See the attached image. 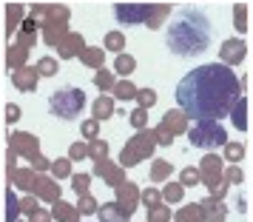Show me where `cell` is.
<instances>
[{
	"mask_svg": "<svg viewBox=\"0 0 253 222\" xmlns=\"http://www.w3.org/2000/svg\"><path fill=\"white\" fill-rule=\"evenodd\" d=\"M205 185L211 188V197H225L228 194V182H225V177L219 174V177H211V179H205Z\"/></svg>",
	"mask_w": 253,
	"mask_h": 222,
	"instance_id": "cell-28",
	"label": "cell"
},
{
	"mask_svg": "<svg viewBox=\"0 0 253 222\" xmlns=\"http://www.w3.org/2000/svg\"><path fill=\"white\" fill-rule=\"evenodd\" d=\"M83 63L91 66V69H100L103 66V48H83Z\"/></svg>",
	"mask_w": 253,
	"mask_h": 222,
	"instance_id": "cell-29",
	"label": "cell"
},
{
	"mask_svg": "<svg viewBox=\"0 0 253 222\" xmlns=\"http://www.w3.org/2000/svg\"><path fill=\"white\" fill-rule=\"evenodd\" d=\"M32 165H35L37 171H46V168H51V163H48V160H46V157H43L40 151L32 154Z\"/></svg>",
	"mask_w": 253,
	"mask_h": 222,
	"instance_id": "cell-49",
	"label": "cell"
},
{
	"mask_svg": "<svg viewBox=\"0 0 253 222\" xmlns=\"http://www.w3.org/2000/svg\"><path fill=\"white\" fill-rule=\"evenodd\" d=\"M37 80H40V71L35 69H29V66H20V69H14L12 71V83H14V89L17 91H23V94H32L37 89Z\"/></svg>",
	"mask_w": 253,
	"mask_h": 222,
	"instance_id": "cell-8",
	"label": "cell"
},
{
	"mask_svg": "<svg viewBox=\"0 0 253 222\" xmlns=\"http://www.w3.org/2000/svg\"><path fill=\"white\" fill-rule=\"evenodd\" d=\"M14 185H20V188H32L35 185V177H32V171H14Z\"/></svg>",
	"mask_w": 253,
	"mask_h": 222,
	"instance_id": "cell-45",
	"label": "cell"
},
{
	"mask_svg": "<svg viewBox=\"0 0 253 222\" xmlns=\"http://www.w3.org/2000/svg\"><path fill=\"white\" fill-rule=\"evenodd\" d=\"M142 108H151V105L157 103V91L154 89H137V97H134Z\"/></svg>",
	"mask_w": 253,
	"mask_h": 222,
	"instance_id": "cell-37",
	"label": "cell"
},
{
	"mask_svg": "<svg viewBox=\"0 0 253 222\" xmlns=\"http://www.w3.org/2000/svg\"><path fill=\"white\" fill-rule=\"evenodd\" d=\"M83 108H85V91L77 86H60L48 97V111L57 120H66V123L80 117Z\"/></svg>",
	"mask_w": 253,
	"mask_h": 222,
	"instance_id": "cell-3",
	"label": "cell"
},
{
	"mask_svg": "<svg viewBox=\"0 0 253 222\" xmlns=\"http://www.w3.org/2000/svg\"><path fill=\"white\" fill-rule=\"evenodd\" d=\"M12 148L14 154H37V137H32V134H26V131H14L12 134Z\"/></svg>",
	"mask_w": 253,
	"mask_h": 222,
	"instance_id": "cell-14",
	"label": "cell"
},
{
	"mask_svg": "<svg viewBox=\"0 0 253 222\" xmlns=\"http://www.w3.org/2000/svg\"><path fill=\"white\" fill-rule=\"evenodd\" d=\"M151 9H154L151 3H117L114 14H117V20L126 26H139V23L145 26Z\"/></svg>",
	"mask_w": 253,
	"mask_h": 222,
	"instance_id": "cell-6",
	"label": "cell"
},
{
	"mask_svg": "<svg viewBox=\"0 0 253 222\" xmlns=\"http://www.w3.org/2000/svg\"><path fill=\"white\" fill-rule=\"evenodd\" d=\"M179 182H182L185 188L199 185V182H202V171H199V168H182V171H179Z\"/></svg>",
	"mask_w": 253,
	"mask_h": 222,
	"instance_id": "cell-27",
	"label": "cell"
},
{
	"mask_svg": "<svg viewBox=\"0 0 253 222\" xmlns=\"http://www.w3.org/2000/svg\"><path fill=\"white\" fill-rule=\"evenodd\" d=\"M228 117H230V123H233L239 131L248 129V103H245V97H239V100L233 103V108H230Z\"/></svg>",
	"mask_w": 253,
	"mask_h": 222,
	"instance_id": "cell-15",
	"label": "cell"
},
{
	"mask_svg": "<svg viewBox=\"0 0 253 222\" xmlns=\"http://www.w3.org/2000/svg\"><path fill=\"white\" fill-rule=\"evenodd\" d=\"M168 17H171V6H154L151 14H148V20H145V26H148V29H160Z\"/></svg>",
	"mask_w": 253,
	"mask_h": 222,
	"instance_id": "cell-20",
	"label": "cell"
},
{
	"mask_svg": "<svg viewBox=\"0 0 253 222\" xmlns=\"http://www.w3.org/2000/svg\"><path fill=\"white\" fill-rule=\"evenodd\" d=\"M94 174H100L105 179V182H108V185H120V182H126V179H123V165H111L108 163V160H97V165H94Z\"/></svg>",
	"mask_w": 253,
	"mask_h": 222,
	"instance_id": "cell-10",
	"label": "cell"
},
{
	"mask_svg": "<svg viewBox=\"0 0 253 222\" xmlns=\"http://www.w3.org/2000/svg\"><path fill=\"white\" fill-rule=\"evenodd\" d=\"M185 194V185L182 182H168V185L162 188V199H168V202H179Z\"/></svg>",
	"mask_w": 253,
	"mask_h": 222,
	"instance_id": "cell-30",
	"label": "cell"
},
{
	"mask_svg": "<svg viewBox=\"0 0 253 222\" xmlns=\"http://www.w3.org/2000/svg\"><path fill=\"white\" fill-rule=\"evenodd\" d=\"M137 197H139V191H137V185L134 182H120L117 185V202L123 205V211L126 214H131V211L137 208L134 202H137Z\"/></svg>",
	"mask_w": 253,
	"mask_h": 222,
	"instance_id": "cell-12",
	"label": "cell"
},
{
	"mask_svg": "<svg viewBox=\"0 0 253 222\" xmlns=\"http://www.w3.org/2000/svg\"><path fill=\"white\" fill-rule=\"evenodd\" d=\"M242 97V83L225 63H202L176 86V105L194 120H222Z\"/></svg>",
	"mask_w": 253,
	"mask_h": 222,
	"instance_id": "cell-1",
	"label": "cell"
},
{
	"mask_svg": "<svg viewBox=\"0 0 253 222\" xmlns=\"http://www.w3.org/2000/svg\"><path fill=\"white\" fill-rule=\"evenodd\" d=\"M160 129L168 131V134H185V131H188V114H185L182 108H179V111H173V108L171 111H165Z\"/></svg>",
	"mask_w": 253,
	"mask_h": 222,
	"instance_id": "cell-9",
	"label": "cell"
},
{
	"mask_svg": "<svg viewBox=\"0 0 253 222\" xmlns=\"http://www.w3.org/2000/svg\"><path fill=\"white\" fill-rule=\"evenodd\" d=\"M77 208L83 211V214H97V199L94 197H88V194H80V202H77Z\"/></svg>",
	"mask_w": 253,
	"mask_h": 222,
	"instance_id": "cell-43",
	"label": "cell"
},
{
	"mask_svg": "<svg viewBox=\"0 0 253 222\" xmlns=\"http://www.w3.org/2000/svg\"><path fill=\"white\" fill-rule=\"evenodd\" d=\"M114 97L117 100H134L137 97V86L134 83H128V80H120V83H114Z\"/></svg>",
	"mask_w": 253,
	"mask_h": 222,
	"instance_id": "cell-22",
	"label": "cell"
},
{
	"mask_svg": "<svg viewBox=\"0 0 253 222\" xmlns=\"http://www.w3.org/2000/svg\"><path fill=\"white\" fill-rule=\"evenodd\" d=\"M6 120H9V123H17V120H20V108H17V105H9V108H6Z\"/></svg>",
	"mask_w": 253,
	"mask_h": 222,
	"instance_id": "cell-51",
	"label": "cell"
},
{
	"mask_svg": "<svg viewBox=\"0 0 253 222\" xmlns=\"http://www.w3.org/2000/svg\"><path fill=\"white\" fill-rule=\"evenodd\" d=\"M88 185H91V174H74L71 188H74L77 194H88Z\"/></svg>",
	"mask_w": 253,
	"mask_h": 222,
	"instance_id": "cell-42",
	"label": "cell"
},
{
	"mask_svg": "<svg viewBox=\"0 0 253 222\" xmlns=\"http://www.w3.org/2000/svg\"><path fill=\"white\" fill-rule=\"evenodd\" d=\"M245 208H248V202H245V199H239V202H236V211H239V214H245Z\"/></svg>",
	"mask_w": 253,
	"mask_h": 222,
	"instance_id": "cell-53",
	"label": "cell"
},
{
	"mask_svg": "<svg viewBox=\"0 0 253 222\" xmlns=\"http://www.w3.org/2000/svg\"><path fill=\"white\" fill-rule=\"evenodd\" d=\"M54 217H57V220H63V222H77V211L69 208L63 199H57V202H54Z\"/></svg>",
	"mask_w": 253,
	"mask_h": 222,
	"instance_id": "cell-31",
	"label": "cell"
},
{
	"mask_svg": "<svg viewBox=\"0 0 253 222\" xmlns=\"http://www.w3.org/2000/svg\"><path fill=\"white\" fill-rule=\"evenodd\" d=\"M222 177H225V182H228V185H239V182H245V174H242L239 165H230V168H225V171H222Z\"/></svg>",
	"mask_w": 253,
	"mask_h": 222,
	"instance_id": "cell-39",
	"label": "cell"
},
{
	"mask_svg": "<svg viewBox=\"0 0 253 222\" xmlns=\"http://www.w3.org/2000/svg\"><path fill=\"white\" fill-rule=\"evenodd\" d=\"M80 131H83V137H88V140H94L97 134H100V120H83V126H80Z\"/></svg>",
	"mask_w": 253,
	"mask_h": 222,
	"instance_id": "cell-41",
	"label": "cell"
},
{
	"mask_svg": "<svg viewBox=\"0 0 253 222\" xmlns=\"http://www.w3.org/2000/svg\"><path fill=\"white\" fill-rule=\"evenodd\" d=\"M57 48H60V57L63 60L77 57V54H83V48H85V40H83V35H66L57 43Z\"/></svg>",
	"mask_w": 253,
	"mask_h": 222,
	"instance_id": "cell-11",
	"label": "cell"
},
{
	"mask_svg": "<svg viewBox=\"0 0 253 222\" xmlns=\"http://www.w3.org/2000/svg\"><path fill=\"white\" fill-rule=\"evenodd\" d=\"M103 46L108 48V51H123V46H126V35L123 32H108V35L103 37Z\"/></svg>",
	"mask_w": 253,
	"mask_h": 222,
	"instance_id": "cell-26",
	"label": "cell"
},
{
	"mask_svg": "<svg viewBox=\"0 0 253 222\" xmlns=\"http://www.w3.org/2000/svg\"><path fill=\"white\" fill-rule=\"evenodd\" d=\"M245 40L242 37H228L222 46H219V63H225V66H239L242 60H245Z\"/></svg>",
	"mask_w": 253,
	"mask_h": 222,
	"instance_id": "cell-7",
	"label": "cell"
},
{
	"mask_svg": "<svg viewBox=\"0 0 253 222\" xmlns=\"http://www.w3.org/2000/svg\"><path fill=\"white\" fill-rule=\"evenodd\" d=\"M134 69H137V57H131V54H117L114 60V71L117 74H123V77H128V74H134Z\"/></svg>",
	"mask_w": 253,
	"mask_h": 222,
	"instance_id": "cell-21",
	"label": "cell"
},
{
	"mask_svg": "<svg viewBox=\"0 0 253 222\" xmlns=\"http://www.w3.org/2000/svg\"><path fill=\"white\" fill-rule=\"evenodd\" d=\"M91 111H94V120H100V123L108 120V117H114V100L103 94V97H97V100H94Z\"/></svg>",
	"mask_w": 253,
	"mask_h": 222,
	"instance_id": "cell-17",
	"label": "cell"
},
{
	"mask_svg": "<svg viewBox=\"0 0 253 222\" xmlns=\"http://www.w3.org/2000/svg\"><path fill=\"white\" fill-rule=\"evenodd\" d=\"M26 51H29V46H17V48L9 51V66H12V71L20 69V66L26 63Z\"/></svg>",
	"mask_w": 253,
	"mask_h": 222,
	"instance_id": "cell-38",
	"label": "cell"
},
{
	"mask_svg": "<svg viewBox=\"0 0 253 222\" xmlns=\"http://www.w3.org/2000/svg\"><path fill=\"white\" fill-rule=\"evenodd\" d=\"M88 157H91L94 163H97V160H103V157H108V142H103L100 137H94L91 145H88Z\"/></svg>",
	"mask_w": 253,
	"mask_h": 222,
	"instance_id": "cell-33",
	"label": "cell"
},
{
	"mask_svg": "<svg viewBox=\"0 0 253 222\" xmlns=\"http://www.w3.org/2000/svg\"><path fill=\"white\" fill-rule=\"evenodd\" d=\"M171 171H173V168H171L168 160H154V163H151V179H154V182H162Z\"/></svg>",
	"mask_w": 253,
	"mask_h": 222,
	"instance_id": "cell-25",
	"label": "cell"
},
{
	"mask_svg": "<svg viewBox=\"0 0 253 222\" xmlns=\"http://www.w3.org/2000/svg\"><path fill=\"white\" fill-rule=\"evenodd\" d=\"M171 220V211L165 208V205H154L148 208V222H168Z\"/></svg>",
	"mask_w": 253,
	"mask_h": 222,
	"instance_id": "cell-40",
	"label": "cell"
},
{
	"mask_svg": "<svg viewBox=\"0 0 253 222\" xmlns=\"http://www.w3.org/2000/svg\"><path fill=\"white\" fill-rule=\"evenodd\" d=\"M20 205H23L26 211H37V202H35V199H23Z\"/></svg>",
	"mask_w": 253,
	"mask_h": 222,
	"instance_id": "cell-52",
	"label": "cell"
},
{
	"mask_svg": "<svg viewBox=\"0 0 253 222\" xmlns=\"http://www.w3.org/2000/svg\"><path fill=\"white\" fill-rule=\"evenodd\" d=\"M17 211H20V202L14 199V194H9V222H14V217H17Z\"/></svg>",
	"mask_w": 253,
	"mask_h": 222,
	"instance_id": "cell-50",
	"label": "cell"
},
{
	"mask_svg": "<svg viewBox=\"0 0 253 222\" xmlns=\"http://www.w3.org/2000/svg\"><path fill=\"white\" fill-rule=\"evenodd\" d=\"M139 197H142V202H145V205H148V208H154V205H160L162 194H160V191H154V188H148V191H142V194H139Z\"/></svg>",
	"mask_w": 253,
	"mask_h": 222,
	"instance_id": "cell-47",
	"label": "cell"
},
{
	"mask_svg": "<svg viewBox=\"0 0 253 222\" xmlns=\"http://www.w3.org/2000/svg\"><path fill=\"white\" fill-rule=\"evenodd\" d=\"M222 148H225V160H228L230 165H236L242 157H245V142H230L228 140Z\"/></svg>",
	"mask_w": 253,
	"mask_h": 222,
	"instance_id": "cell-23",
	"label": "cell"
},
{
	"mask_svg": "<svg viewBox=\"0 0 253 222\" xmlns=\"http://www.w3.org/2000/svg\"><path fill=\"white\" fill-rule=\"evenodd\" d=\"M188 140L194 148H205V151H213L219 145L228 142V131L219 120H196V126L188 129Z\"/></svg>",
	"mask_w": 253,
	"mask_h": 222,
	"instance_id": "cell-4",
	"label": "cell"
},
{
	"mask_svg": "<svg viewBox=\"0 0 253 222\" xmlns=\"http://www.w3.org/2000/svg\"><path fill=\"white\" fill-rule=\"evenodd\" d=\"M199 171H202V179H211V177H219L222 174V160H219L216 154H208L202 165H199Z\"/></svg>",
	"mask_w": 253,
	"mask_h": 222,
	"instance_id": "cell-18",
	"label": "cell"
},
{
	"mask_svg": "<svg viewBox=\"0 0 253 222\" xmlns=\"http://www.w3.org/2000/svg\"><path fill=\"white\" fill-rule=\"evenodd\" d=\"M154 148H157V131H139L137 137H131L128 140V145L123 148V154H120V165L123 168H134V165H139L142 160H148L151 154H154Z\"/></svg>",
	"mask_w": 253,
	"mask_h": 222,
	"instance_id": "cell-5",
	"label": "cell"
},
{
	"mask_svg": "<svg viewBox=\"0 0 253 222\" xmlns=\"http://www.w3.org/2000/svg\"><path fill=\"white\" fill-rule=\"evenodd\" d=\"M40 194L43 199H51V202H57L60 199V191H57V182H51V179H46V177H37L35 185H32Z\"/></svg>",
	"mask_w": 253,
	"mask_h": 222,
	"instance_id": "cell-16",
	"label": "cell"
},
{
	"mask_svg": "<svg viewBox=\"0 0 253 222\" xmlns=\"http://www.w3.org/2000/svg\"><path fill=\"white\" fill-rule=\"evenodd\" d=\"M83 157H88V145H83V142H74L69 148V160H83Z\"/></svg>",
	"mask_w": 253,
	"mask_h": 222,
	"instance_id": "cell-48",
	"label": "cell"
},
{
	"mask_svg": "<svg viewBox=\"0 0 253 222\" xmlns=\"http://www.w3.org/2000/svg\"><path fill=\"white\" fill-rule=\"evenodd\" d=\"M213 43V23L202 6H179L168 20L165 29V46L171 54L191 60L205 54Z\"/></svg>",
	"mask_w": 253,
	"mask_h": 222,
	"instance_id": "cell-2",
	"label": "cell"
},
{
	"mask_svg": "<svg viewBox=\"0 0 253 222\" xmlns=\"http://www.w3.org/2000/svg\"><path fill=\"white\" fill-rule=\"evenodd\" d=\"M97 214H100V220H103V222H126V217H128L120 202H114V205H105V208H100Z\"/></svg>",
	"mask_w": 253,
	"mask_h": 222,
	"instance_id": "cell-19",
	"label": "cell"
},
{
	"mask_svg": "<svg viewBox=\"0 0 253 222\" xmlns=\"http://www.w3.org/2000/svg\"><path fill=\"white\" fill-rule=\"evenodd\" d=\"M114 74H111V71H97V74H94V86H97V89H103V91H108V89H114Z\"/></svg>",
	"mask_w": 253,
	"mask_h": 222,
	"instance_id": "cell-34",
	"label": "cell"
},
{
	"mask_svg": "<svg viewBox=\"0 0 253 222\" xmlns=\"http://www.w3.org/2000/svg\"><path fill=\"white\" fill-rule=\"evenodd\" d=\"M51 174L54 177H69L71 174V160H54V163H51Z\"/></svg>",
	"mask_w": 253,
	"mask_h": 222,
	"instance_id": "cell-44",
	"label": "cell"
},
{
	"mask_svg": "<svg viewBox=\"0 0 253 222\" xmlns=\"http://www.w3.org/2000/svg\"><path fill=\"white\" fill-rule=\"evenodd\" d=\"M57 60L54 57H40L37 60V71H40V77H54L57 74Z\"/></svg>",
	"mask_w": 253,
	"mask_h": 222,
	"instance_id": "cell-32",
	"label": "cell"
},
{
	"mask_svg": "<svg viewBox=\"0 0 253 222\" xmlns=\"http://www.w3.org/2000/svg\"><path fill=\"white\" fill-rule=\"evenodd\" d=\"M233 26H236V32H245L248 29V9L242 3L233 6Z\"/></svg>",
	"mask_w": 253,
	"mask_h": 222,
	"instance_id": "cell-35",
	"label": "cell"
},
{
	"mask_svg": "<svg viewBox=\"0 0 253 222\" xmlns=\"http://www.w3.org/2000/svg\"><path fill=\"white\" fill-rule=\"evenodd\" d=\"M20 17H23V6H9V32L14 35V29L20 26Z\"/></svg>",
	"mask_w": 253,
	"mask_h": 222,
	"instance_id": "cell-46",
	"label": "cell"
},
{
	"mask_svg": "<svg viewBox=\"0 0 253 222\" xmlns=\"http://www.w3.org/2000/svg\"><path fill=\"white\" fill-rule=\"evenodd\" d=\"M205 220V214H202V208L199 205H188V208H182L179 214H176V222H202Z\"/></svg>",
	"mask_w": 253,
	"mask_h": 222,
	"instance_id": "cell-24",
	"label": "cell"
},
{
	"mask_svg": "<svg viewBox=\"0 0 253 222\" xmlns=\"http://www.w3.org/2000/svg\"><path fill=\"white\" fill-rule=\"evenodd\" d=\"M199 208H202V214H205L211 222H222L225 217H228V208L222 205V199L219 197H208L199 202Z\"/></svg>",
	"mask_w": 253,
	"mask_h": 222,
	"instance_id": "cell-13",
	"label": "cell"
},
{
	"mask_svg": "<svg viewBox=\"0 0 253 222\" xmlns=\"http://www.w3.org/2000/svg\"><path fill=\"white\" fill-rule=\"evenodd\" d=\"M131 126H134L137 131L145 129V126H148V108H142V105L134 108V111H131Z\"/></svg>",
	"mask_w": 253,
	"mask_h": 222,
	"instance_id": "cell-36",
	"label": "cell"
}]
</instances>
